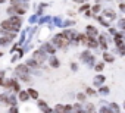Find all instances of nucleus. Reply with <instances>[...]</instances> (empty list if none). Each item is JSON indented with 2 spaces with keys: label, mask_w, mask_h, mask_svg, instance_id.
Wrapping results in <instances>:
<instances>
[{
  "label": "nucleus",
  "mask_w": 125,
  "mask_h": 113,
  "mask_svg": "<svg viewBox=\"0 0 125 113\" xmlns=\"http://www.w3.org/2000/svg\"><path fill=\"white\" fill-rule=\"evenodd\" d=\"M74 2H85V0H74Z\"/></svg>",
  "instance_id": "22"
},
{
  "label": "nucleus",
  "mask_w": 125,
  "mask_h": 113,
  "mask_svg": "<svg viewBox=\"0 0 125 113\" xmlns=\"http://www.w3.org/2000/svg\"><path fill=\"white\" fill-rule=\"evenodd\" d=\"M44 47H46V50H47V51H50V53H54V48H53L50 44H46Z\"/></svg>",
  "instance_id": "15"
},
{
  "label": "nucleus",
  "mask_w": 125,
  "mask_h": 113,
  "mask_svg": "<svg viewBox=\"0 0 125 113\" xmlns=\"http://www.w3.org/2000/svg\"><path fill=\"white\" fill-rule=\"evenodd\" d=\"M85 93H87V94H88V95H94V94H96V93H94V90H93V88H87V91H85Z\"/></svg>",
  "instance_id": "16"
},
{
  "label": "nucleus",
  "mask_w": 125,
  "mask_h": 113,
  "mask_svg": "<svg viewBox=\"0 0 125 113\" xmlns=\"http://www.w3.org/2000/svg\"><path fill=\"white\" fill-rule=\"evenodd\" d=\"M100 47H102V48H107V41H106V38H104V34L100 35Z\"/></svg>",
  "instance_id": "5"
},
{
  "label": "nucleus",
  "mask_w": 125,
  "mask_h": 113,
  "mask_svg": "<svg viewBox=\"0 0 125 113\" xmlns=\"http://www.w3.org/2000/svg\"><path fill=\"white\" fill-rule=\"evenodd\" d=\"M72 110H74V107H72L71 104H68V106H65V109H63V113H72Z\"/></svg>",
  "instance_id": "13"
},
{
  "label": "nucleus",
  "mask_w": 125,
  "mask_h": 113,
  "mask_svg": "<svg viewBox=\"0 0 125 113\" xmlns=\"http://www.w3.org/2000/svg\"><path fill=\"white\" fill-rule=\"evenodd\" d=\"M87 9H88V5H84V6H81L80 12H83V10H87Z\"/></svg>",
  "instance_id": "19"
},
{
  "label": "nucleus",
  "mask_w": 125,
  "mask_h": 113,
  "mask_svg": "<svg viewBox=\"0 0 125 113\" xmlns=\"http://www.w3.org/2000/svg\"><path fill=\"white\" fill-rule=\"evenodd\" d=\"M50 65H52L53 68H57V66H59V60H57L56 57H52V59H50Z\"/></svg>",
  "instance_id": "11"
},
{
  "label": "nucleus",
  "mask_w": 125,
  "mask_h": 113,
  "mask_svg": "<svg viewBox=\"0 0 125 113\" xmlns=\"http://www.w3.org/2000/svg\"><path fill=\"white\" fill-rule=\"evenodd\" d=\"M9 113H18V109H16L15 106H12V107L9 109Z\"/></svg>",
  "instance_id": "17"
},
{
  "label": "nucleus",
  "mask_w": 125,
  "mask_h": 113,
  "mask_svg": "<svg viewBox=\"0 0 125 113\" xmlns=\"http://www.w3.org/2000/svg\"><path fill=\"white\" fill-rule=\"evenodd\" d=\"M110 110H112L113 113H119V106H118L116 103H112V104H110Z\"/></svg>",
  "instance_id": "9"
},
{
  "label": "nucleus",
  "mask_w": 125,
  "mask_h": 113,
  "mask_svg": "<svg viewBox=\"0 0 125 113\" xmlns=\"http://www.w3.org/2000/svg\"><path fill=\"white\" fill-rule=\"evenodd\" d=\"M119 9H121V10L125 13V3H121V5H119Z\"/></svg>",
  "instance_id": "18"
},
{
  "label": "nucleus",
  "mask_w": 125,
  "mask_h": 113,
  "mask_svg": "<svg viewBox=\"0 0 125 113\" xmlns=\"http://www.w3.org/2000/svg\"><path fill=\"white\" fill-rule=\"evenodd\" d=\"M27 93H28V95H30L31 98H38V93H37L35 90H32V88H30V90H28Z\"/></svg>",
  "instance_id": "7"
},
{
  "label": "nucleus",
  "mask_w": 125,
  "mask_h": 113,
  "mask_svg": "<svg viewBox=\"0 0 125 113\" xmlns=\"http://www.w3.org/2000/svg\"><path fill=\"white\" fill-rule=\"evenodd\" d=\"M54 44L57 47H66L69 44V38L65 35V34H57L54 37Z\"/></svg>",
  "instance_id": "1"
},
{
  "label": "nucleus",
  "mask_w": 125,
  "mask_h": 113,
  "mask_svg": "<svg viewBox=\"0 0 125 113\" xmlns=\"http://www.w3.org/2000/svg\"><path fill=\"white\" fill-rule=\"evenodd\" d=\"M78 100H80V101H81V100L84 101V100H85V95H84V94H80V95H78Z\"/></svg>",
  "instance_id": "21"
},
{
  "label": "nucleus",
  "mask_w": 125,
  "mask_h": 113,
  "mask_svg": "<svg viewBox=\"0 0 125 113\" xmlns=\"http://www.w3.org/2000/svg\"><path fill=\"white\" fill-rule=\"evenodd\" d=\"M34 59H35L37 63H41V62L46 60V56H44V53H43L41 50H37V51L34 53Z\"/></svg>",
  "instance_id": "2"
},
{
  "label": "nucleus",
  "mask_w": 125,
  "mask_h": 113,
  "mask_svg": "<svg viewBox=\"0 0 125 113\" xmlns=\"http://www.w3.org/2000/svg\"><path fill=\"white\" fill-rule=\"evenodd\" d=\"M63 109H65L63 104H57V106L54 107V112H56V113H63Z\"/></svg>",
  "instance_id": "10"
},
{
  "label": "nucleus",
  "mask_w": 125,
  "mask_h": 113,
  "mask_svg": "<svg viewBox=\"0 0 125 113\" xmlns=\"http://www.w3.org/2000/svg\"><path fill=\"white\" fill-rule=\"evenodd\" d=\"M103 82H104V76H103V75L96 76V79H94V84H96V85H102Z\"/></svg>",
  "instance_id": "6"
},
{
  "label": "nucleus",
  "mask_w": 125,
  "mask_h": 113,
  "mask_svg": "<svg viewBox=\"0 0 125 113\" xmlns=\"http://www.w3.org/2000/svg\"><path fill=\"white\" fill-rule=\"evenodd\" d=\"M96 69H97V71H102V69H103V63H99V65L96 66Z\"/></svg>",
  "instance_id": "20"
},
{
  "label": "nucleus",
  "mask_w": 125,
  "mask_h": 113,
  "mask_svg": "<svg viewBox=\"0 0 125 113\" xmlns=\"http://www.w3.org/2000/svg\"><path fill=\"white\" fill-rule=\"evenodd\" d=\"M100 94H102V95H107V94H109V88H107V87H102V88H100Z\"/></svg>",
  "instance_id": "12"
},
{
  "label": "nucleus",
  "mask_w": 125,
  "mask_h": 113,
  "mask_svg": "<svg viewBox=\"0 0 125 113\" xmlns=\"http://www.w3.org/2000/svg\"><path fill=\"white\" fill-rule=\"evenodd\" d=\"M96 34H97V29H96L94 27L88 25V27H87V35H88V37H94Z\"/></svg>",
  "instance_id": "3"
},
{
  "label": "nucleus",
  "mask_w": 125,
  "mask_h": 113,
  "mask_svg": "<svg viewBox=\"0 0 125 113\" xmlns=\"http://www.w3.org/2000/svg\"><path fill=\"white\" fill-rule=\"evenodd\" d=\"M103 59H104V62H107V63H112V62L115 60L113 54H110V53H104V54H103Z\"/></svg>",
  "instance_id": "4"
},
{
  "label": "nucleus",
  "mask_w": 125,
  "mask_h": 113,
  "mask_svg": "<svg viewBox=\"0 0 125 113\" xmlns=\"http://www.w3.org/2000/svg\"><path fill=\"white\" fill-rule=\"evenodd\" d=\"M0 56H2V53H0Z\"/></svg>",
  "instance_id": "23"
},
{
  "label": "nucleus",
  "mask_w": 125,
  "mask_h": 113,
  "mask_svg": "<svg viewBox=\"0 0 125 113\" xmlns=\"http://www.w3.org/2000/svg\"><path fill=\"white\" fill-rule=\"evenodd\" d=\"M28 98H30V95H28V93H27V91H21V93H19V100L27 101Z\"/></svg>",
  "instance_id": "8"
},
{
  "label": "nucleus",
  "mask_w": 125,
  "mask_h": 113,
  "mask_svg": "<svg viewBox=\"0 0 125 113\" xmlns=\"http://www.w3.org/2000/svg\"><path fill=\"white\" fill-rule=\"evenodd\" d=\"M118 27H119L122 31H125V19H119V24H118Z\"/></svg>",
  "instance_id": "14"
}]
</instances>
